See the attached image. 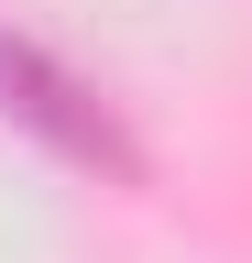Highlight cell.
I'll return each mask as SVG.
<instances>
[{
	"label": "cell",
	"instance_id": "1",
	"mask_svg": "<svg viewBox=\"0 0 252 263\" xmlns=\"http://www.w3.org/2000/svg\"><path fill=\"white\" fill-rule=\"evenodd\" d=\"M0 110H11L22 132H44L66 164H99V176H143V154H132V132H121L99 99H88L66 66H55L44 44H22V33H0Z\"/></svg>",
	"mask_w": 252,
	"mask_h": 263
}]
</instances>
